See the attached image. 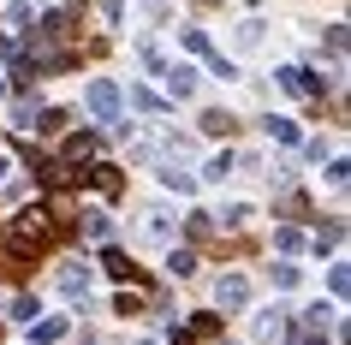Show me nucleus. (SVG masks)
<instances>
[{
  "instance_id": "f257e3e1",
  "label": "nucleus",
  "mask_w": 351,
  "mask_h": 345,
  "mask_svg": "<svg viewBox=\"0 0 351 345\" xmlns=\"http://www.w3.org/2000/svg\"><path fill=\"white\" fill-rule=\"evenodd\" d=\"M328 316H333V309H322V304L304 309L298 322L280 327V340H286V345H328Z\"/></svg>"
},
{
  "instance_id": "f03ea898",
  "label": "nucleus",
  "mask_w": 351,
  "mask_h": 345,
  "mask_svg": "<svg viewBox=\"0 0 351 345\" xmlns=\"http://www.w3.org/2000/svg\"><path fill=\"white\" fill-rule=\"evenodd\" d=\"M84 102H90V113L101 119V126H113V119H119V108H125V102H119V84H113V78H95Z\"/></svg>"
},
{
  "instance_id": "7ed1b4c3",
  "label": "nucleus",
  "mask_w": 351,
  "mask_h": 345,
  "mask_svg": "<svg viewBox=\"0 0 351 345\" xmlns=\"http://www.w3.org/2000/svg\"><path fill=\"white\" fill-rule=\"evenodd\" d=\"M280 90H286V95H304V102H322L328 84H322L310 66H286V72H280Z\"/></svg>"
},
{
  "instance_id": "20e7f679",
  "label": "nucleus",
  "mask_w": 351,
  "mask_h": 345,
  "mask_svg": "<svg viewBox=\"0 0 351 345\" xmlns=\"http://www.w3.org/2000/svg\"><path fill=\"white\" fill-rule=\"evenodd\" d=\"M215 298H221V309H244L250 304V280L244 274H226L221 286H215Z\"/></svg>"
},
{
  "instance_id": "39448f33",
  "label": "nucleus",
  "mask_w": 351,
  "mask_h": 345,
  "mask_svg": "<svg viewBox=\"0 0 351 345\" xmlns=\"http://www.w3.org/2000/svg\"><path fill=\"white\" fill-rule=\"evenodd\" d=\"M84 179H90L95 191H101V197H119V191H125V179H119V167H108V161H95L90 173H84Z\"/></svg>"
},
{
  "instance_id": "423d86ee",
  "label": "nucleus",
  "mask_w": 351,
  "mask_h": 345,
  "mask_svg": "<svg viewBox=\"0 0 351 345\" xmlns=\"http://www.w3.org/2000/svg\"><path fill=\"white\" fill-rule=\"evenodd\" d=\"M167 95H173V102L197 95V72H191V66H167Z\"/></svg>"
},
{
  "instance_id": "0eeeda50",
  "label": "nucleus",
  "mask_w": 351,
  "mask_h": 345,
  "mask_svg": "<svg viewBox=\"0 0 351 345\" xmlns=\"http://www.w3.org/2000/svg\"><path fill=\"white\" fill-rule=\"evenodd\" d=\"M95 149H101V137H95V131H77V137H66V161H90V155H95Z\"/></svg>"
},
{
  "instance_id": "6e6552de",
  "label": "nucleus",
  "mask_w": 351,
  "mask_h": 345,
  "mask_svg": "<svg viewBox=\"0 0 351 345\" xmlns=\"http://www.w3.org/2000/svg\"><path fill=\"white\" fill-rule=\"evenodd\" d=\"M60 292H66V298H84V292H90V268H84V262H72V268L60 274Z\"/></svg>"
},
{
  "instance_id": "1a4fd4ad",
  "label": "nucleus",
  "mask_w": 351,
  "mask_h": 345,
  "mask_svg": "<svg viewBox=\"0 0 351 345\" xmlns=\"http://www.w3.org/2000/svg\"><path fill=\"white\" fill-rule=\"evenodd\" d=\"M101 268H108L113 280H137V268H131V256H125V250H113V244L101 250Z\"/></svg>"
},
{
  "instance_id": "9d476101",
  "label": "nucleus",
  "mask_w": 351,
  "mask_h": 345,
  "mask_svg": "<svg viewBox=\"0 0 351 345\" xmlns=\"http://www.w3.org/2000/svg\"><path fill=\"white\" fill-rule=\"evenodd\" d=\"M268 137H274V143H286V149H298V143H304L298 119H268Z\"/></svg>"
},
{
  "instance_id": "9b49d317",
  "label": "nucleus",
  "mask_w": 351,
  "mask_h": 345,
  "mask_svg": "<svg viewBox=\"0 0 351 345\" xmlns=\"http://www.w3.org/2000/svg\"><path fill=\"white\" fill-rule=\"evenodd\" d=\"M77 173H72V161H42V185L48 191H60V185H72Z\"/></svg>"
},
{
  "instance_id": "f8f14e48",
  "label": "nucleus",
  "mask_w": 351,
  "mask_h": 345,
  "mask_svg": "<svg viewBox=\"0 0 351 345\" xmlns=\"http://www.w3.org/2000/svg\"><path fill=\"white\" fill-rule=\"evenodd\" d=\"M108 233H113V220L101 215V209H84V238H101V244H108Z\"/></svg>"
},
{
  "instance_id": "ddd939ff",
  "label": "nucleus",
  "mask_w": 351,
  "mask_h": 345,
  "mask_svg": "<svg viewBox=\"0 0 351 345\" xmlns=\"http://www.w3.org/2000/svg\"><path fill=\"white\" fill-rule=\"evenodd\" d=\"M54 340H66V316H42L36 322V345H54Z\"/></svg>"
},
{
  "instance_id": "4468645a",
  "label": "nucleus",
  "mask_w": 351,
  "mask_h": 345,
  "mask_svg": "<svg viewBox=\"0 0 351 345\" xmlns=\"http://www.w3.org/2000/svg\"><path fill=\"white\" fill-rule=\"evenodd\" d=\"M161 185H167V191H179V197H191V191H197V179H191V173H179V167H173V173H161Z\"/></svg>"
},
{
  "instance_id": "2eb2a0df",
  "label": "nucleus",
  "mask_w": 351,
  "mask_h": 345,
  "mask_svg": "<svg viewBox=\"0 0 351 345\" xmlns=\"http://www.w3.org/2000/svg\"><path fill=\"white\" fill-rule=\"evenodd\" d=\"M167 268L179 274V280H185V274H197V250H173V256H167Z\"/></svg>"
},
{
  "instance_id": "dca6fc26",
  "label": "nucleus",
  "mask_w": 351,
  "mask_h": 345,
  "mask_svg": "<svg viewBox=\"0 0 351 345\" xmlns=\"http://www.w3.org/2000/svg\"><path fill=\"white\" fill-rule=\"evenodd\" d=\"M280 327H286V316H280V309H268V316L256 322V333H262V340H280Z\"/></svg>"
},
{
  "instance_id": "f3484780",
  "label": "nucleus",
  "mask_w": 351,
  "mask_h": 345,
  "mask_svg": "<svg viewBox=\"0 0 351 345\" xmlns=\"http://www.w3.org/2000/svg\"><path fill=\"white\" fill-rule=\"evenodd\" d=\"M226 173H232V155H215V161H208V167H203V179H208V185H221V179H226Z\"/></svg>"
},
{
  "instance_id": "a211bd4d",
  "label": "nucleus",
  "mask_w": 351,
  "mask_h": 345,
  "mask_svg": "<svg viewBox=\"0 0 351 345\" xmlns=\"http://www.w3.org/2000/svg\"><path fill=\"white\" fill-rule=\"evenodd\" d=\"M298 280H304V274H298V268H292V262H274V286H280V292H292V286H298Z\"/></svg>"
},
{
  "instance_id": "6ab92c4d",
  "label": "nucleus",
  "mask_w": 351,
  "mask_h": 345,
  "mask_svg": "<svg viewBox=\"0 0 351 345\" xmlns=\"http://www.w3.org/2000/svg\"><path fill=\"white\" fill-rule=\"evenodd\" d=\"M328 286H333V298H346V286H351V274H346V262H333V274H328Z\"/></svg>"
},
{
  "instance_id": "aec40b11",
  "label": "nucleus",
  "mask_w": 351,
  "mask_h": 345,
  "mask_svg": "<svg viewBox=\"0 0 351 345\" xmlns=\"http://www.w3.org/2000/svg\"><path fill=\"white\" fill-rule=\"evenodd\" d=\"M30 119H36V108H30V95H19L12 102V126H30Z\"/></svg>"
},
{
  "instance_id": "412c9836",
  "label": "nucleus",
  "mask_w": 351,
  "mask_h": 345,
  "mask_svg": "<svg viewBox=\"0 0 351 345\" xmlns=\"http://www.w3.org/2000/svg\"><path fill=\"white\" fill-rule=\"evenodd\" d=\"M131 108H143V113H155V108H161V95H149V90H131Z\"/></svg>"
},
{
  "instance_id": "4be33fe9",
  "label": "nucleus",
  "mask_w": 351,
  "mask_h": 345,
  "mask_svg": "<svg viewBox=\"0 0 351 345\" xmlns=\"http://www.w3.org/2000/svg\"><path fill=\"white\" fill-rule=\"evenodd\" d=\"M12 316H19V322H36L42 309H36V298H19V304H12Z\"/></svg>"
},
{
  "instance_id": "5701e85b",
  "label": "nucleus",
  "mask_w": 351,
  "mask_h": 345,
  "mask_svg": "<svg viewBox=\"0 0 351 345\" xmlns=\"http://www.w3.org/2000/svg\"><path fill=\"white\" fill-rule=\"evenodd\" d=\"M221 220H226V226H244V220H250V202H232V209H226Z\"/></svg>"
},
{
  "instance_id": "b1692460",
  "label": "nucleus",
  "mask_w": 351,
  "mask_h": 345,
  "mask_svg": "<svg viewBox=\"0 0 351 345\" xmlns=\"http://www.w3.org/2000/svg\"><path fill=\"white\" fill-rule=\"evenodd\" d=\"M256 42H262V24L250 19V24H244V30H239V48H256Z\"/></svg>"
},
{
  "instance_id": "393cba45",
  "label": "nucleus",
  "mask_w": 351,
  "mask_h": 345,
  "mask_svg": "<svg viewBox=\"0 0 351 345\" xmlns=\"http://www.w3.org/2000/svg\"><path fill=\"white\" fill-rule=\"evenodd\" d=\"M191 340H197L191 327H173V333H167V345H191Z\"/></svg>"
},
{
  "instance_id": "a878e982",
  "label": "nucleus",
  "mask_w": 351,
  "mask_h": 345,
  "mask_svg": "<svg viewBox=\"0 0 351 345\" xmlns=\"http://www.w3.org/2000/svg\"><path fill=\"white\" fill-rule=\"evenodd\" d=\"M0 179H6V155H0Z\"/></svg>"
}]
</instances>
